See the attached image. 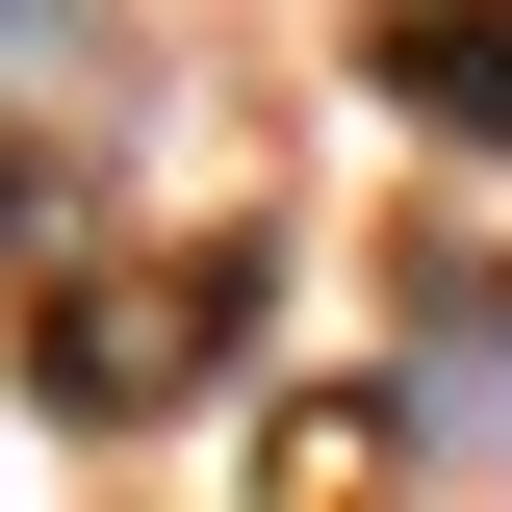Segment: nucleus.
I'll use <instances>...</instances> for the list:
<instances>
[{"label":"nucleus","instance_id":"3","mask_svg":"<svg viewBox=\"0 0 512 512\" xmlns=\"http://www.w3.org/2000/svg\"><path fill=\"white\" fill-rule=\"evenodd\" d=\"M26 205H52V180H26V154H0V231H26Z\"/></svg>","mask_w":512,"mask_h":512},{"label":"nucleus","instance_id":"1","mask_svg":"<svg viewBox=\"0 0 512 512\" xmlns=\"http://www.w3.org/2000/svg\"><path fill=\"white\" fill-rule=\"evenodd\" d=\"M256 308H282V256H256V231L128 256V282H26V410H77V436H154L205 359H256Z\"/></svg>","mask_w":512,"mask_h":512},{"label":"nucleus","instance_id":"2","mask_svg":"<svg viewBox=\"0 0 512 512\" xmlns=\"http://www.w3.org/2000/svg\"><path fill=\"white\" fill-rule=\"evenodd\" d=\"M384 103L461 128V154H512V0H410V26H384Z\"/></svg>","mask_w":512,"mask_h":512},{"label":"nucleus","instance_id":"4","mask_svg":"<svg viewBox=\"0 0 512 512\" xmlns=\"http://www.w3.org/2000/svg\"><path fill=\"white\" fill-rule=\"evenodd\" d=\"M0 52H26V0H0Z\"/></svg>","mask_w":512,"mask_h":512}]
</instances>
